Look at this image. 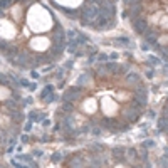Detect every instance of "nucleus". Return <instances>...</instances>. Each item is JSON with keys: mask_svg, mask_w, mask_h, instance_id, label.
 <instances>
[{"mask_svg": "<svg viewBox=\"0 0 168 168\" xmlns=\"http://www.w3.org/2000/svg\"><path fill=\"white\" fill-rule=\"evenodd\" d=\"M99 14V7H96L94 4H86L82 7V10L79 14V19H81V24L82 25H93V22L96 20V17Z\"/></svg>", "mask_w": 168, "mask_h": 168, "instance_id": "f257e3e1", "label": "nucleus"}, {"mask_svg": "<svg viewBox=\"0 0 168 168\" xmlns=\"http://www.w3.org/2000/svg\"><path fill=\"white\" fill-rule=\"evenodd\" d=\"M123 114H124V119H126L128 123H129V121H131V123H134V121L140 118L141 111H140V109H136V108H129V109H126Z\"/></svg>", "mask_w": 168, "mask_h": 168, "instance_id": "f03ea898", "label": "nucleus"}, {"mask_svg": "<svg viewBox=\"0 0 168 168\" xmlns=\"http://www.w3.org/2000/svg\"><path fill=\"white\" fill-rule=\"evenodd\" d=\"M133 27H134V30L136 32H140V34H143L146 30V27H148V24H146V20H145V17L143 19H133Z\"/></svg>", "mask_w": 168, "mask_h": 168, "instance_id": "7ed1b4c3", "label": "nucleus"}, {"mask_svg": "<svg viewBox=\"0 0 168 168\" xmlns=\"http://www.w3.org/2000/svg\"><path fill=\"white\" fill-rule=\"evenodd\" d=\"M79 94H81V88H71V89H67L66 93H64L62 99L64 101H72V99H76Z\"/></svg>", "mask_w": 168, "mask_h": 168, "instance_id": "20e7f679", "label": "nucleus"}, {"mask_svg": "<svg viewBox=\"0 0 168 168\" xmlns=\"http://www.w3.org/2000/svg\"><path fill=\"white\" fill-rule=\"evenodd\" d=\"M52 42H54V45H61V47H64V42H66L64 30L57 29V34H54V35H52Z\"/></svg>", "mask_w": 168, "mask_h": 168, "instance_id": "39448f33", "label": "nucleus"}, {"mask_svg": "<svg viewBox=\"0 0 168 168\" xmlns=\"http://www.w3.org/2000/svg\"><path fill=\"white\" fill-rule=\"evenodd\" d=\"M126 81L128 82H134V84H140V76L134 72H129L128 76H126Z\"/></svg>", "mask_w": 168, "mask_h": 168, "instance_id": "423d86ee", "label": "nucleus"}, {"mask_svg": "<svg viewBox=\"0 0 168 168\" xmlns=\"http://www.w3.org/2000/svg\"><path fill=\"white\" fill-rule=\"evenodd\" d=\"M45 118V114H37V113H30V119L32 121H42Z\"/></svg>", "mask_w": 168, "mask_h": 168, "instance_id": "0eeeda50", "label": "nucleus"}, {"mask_svg": "<svg viewBox=\"0 0 168 168\" xmlns=\"http://www.w3.org/2000/svg\"><path fill=\"white\" fill-rule=\"evenodd\" d=\"M14 4V0H0V9H7Z\"/></svg>", "mask_w": 168, "mask_h": 168, "instance_id": "6e6552de", "label": "nucleus"}, {"mask_svg": "<svg viewBox=\"0 0 168 168\" xmlns=\"http://www.w3.org/2000/svg\"><path fill=\"white\" fill-rule=\"evenodd\" d=\"M5 106L10 108V109H15L17 108V101L15 99H9V101H5Z\"/></svg>", "mask_w": 168, "mask_h": 168, "instance_id": "1a4fd4ad", "label": "nucleus"}, {"mask_svg": "<svg viewBox=\"0 0 168 168\" xmlns=\"http://www.w3.org/2000/svg\"><path fill=\"white\" fill-rule=\"evenodd\" d=\"M72 108H74V104L71 103V101H64V104H62V109H66V111L69 113L71 109H72Z\"/></svg>", "mask_w": 168, "mask_h": 168, "instance_id": "9d476101", "label": "nucleus"}, {"mask_svg": "<svg viewBox=\"0 0 168 168\" xmlns=\"http://www.w3.org/2000/svg\"><path fill=\"white\" fill-rule=\"evenodd\" d=\"M123 153H124V148H121V146H119V148H114V150H113V155H114V156H123Z\"/></svg>", "mask_w": 168, "mask_h": 168, "instance_id": "9b49d317", "label": "nucleus"}, {"mask_svg": "<svg viewBox=\"0 0 168 168\" xmlns=\"http://www.w3.org/2000/svg\"><path fill=\"white\" fill-rule=\"evenodd\" d=\"M49 93H52V86H47V88H45V89L40 93V98H45V96L49 94Z\"/></svg>", "mask_w": 168, "mask_h": 168, "instance_id": "f8f14e48", "label": "nucleus"}, {"mask_svg": "<svg viewBox=\"0 0 168 168\" xmlns=\"http://www.w3.org/2000/svg\"><path fill=\"white\" fill-rule=\"evenodd\" d=\"M56 98H57L56 94H52V93H50L49 96H45V103H54V101H56Z\"/></svg>", "mask_w": 168, "mask_h": 168, "instance_id": "ddd939ff", "label": "nucleus"}, {"mask_svg": "<svg viewBox=\"0 0 168 168\" xmlns=\"http://www.w3.org/2000/svg\"><path fill=\"white\" fill-rule=\"evenodd\" d=\"M0 84H4V86H9V77H5V76H2V74H0Z\"/></svg>", "mask_w": 168, "mask_h": 168, "instance_id": "4468645a", "label": "nucleus"}, {"mask_svg": "<svg viewBox=\"0 0 168 168\" xmlns=\"http://www.w3.org/2000/svg\"><path fill=\"white\" fill-rule=\"evenodd\" d=\"M108 59H109V57H108L106 54H103V52H101L99 56H98V61H108Z\"/></svg>", "mask_w": 168, "mask_h": 168, "instance_id": "2eb2a0df", "label": "nucleus"}, {"mask_svg": "<svg viewBox=\"0 0 168 168\" xmlns=\"http://www.w3.org/2000/svg\"><path fill=\"white\" fill-rule=\"evenodd\" d=\"M19 84L24 88H29V81H25V79H19Z\"/></svg>", "mask_w": 168, "mask_h": 168, "instance_id": "dca6fc26", "label": "nucleus"}, {"mask_svg": "<svg viewBox=\"0 0 168 168\" xmlns=\"http://www.w3.org/2000/svg\"><path fill=\"white\" fill-rule=\"evenodd\" d=\"M128 5H134V4H141V0H124Z\"/></svg>", "mask_w": 168, "mask_h": 168, "instance_id": "f3484780", "label": "nucleus"}, {"mask_svg": "<svg viewBox=\"0 0 168 168\" xmlns=\"http://www.w3.org/2000/svg\"><path fill=\"white\" fill-rule=\"evenodd\" d=\"M7 45H9L7 42H4V40H0V50H5V49H7Z\"/></svg>", "mask_w": 168, "mask_h": 168, "instance_id": "a211bd4d", "label": "nucleus"}, {"mask_svg": "<svg viewBox=\"0 0 168 168\" xmlns=\"http://www.w3.org/2000/svg\"><path fill=\"white\" fill-rule=\"evenodd\" d=\"M67 37H69V39H74V37H76V32H74V30H69V32H67Z\"/></svg>", "mask_w": 168, "mask_h": 168, "instance_id": "6ab92c4d", "label": "nucleus"}, {"mask_svg": "<svg viewBox=\"0 0 168 168\" xmlns=\"http://www.w3.org/2000/svg\"><path fill=\"white\" fill-rule=\"evenodd\" d=\"M61 160V153H56L54 156H52V161H59Z\"/></svg>", "mask_w": 168, "mask_h": 168, "instance_id": "aec40b11", "label": "nucleus"}, {"mask_svg": "<svg viewBox=\"0 0 168 168\" xmlns=\"http://www.w3.org/2000/svg\"><path fill=\"white\" fill-rule=\"evenodd\" d=\"M118 64H113V62H109V64H106V69H116Z\"/></svg>", "mask_w": 168, "mask_h": 168, "instance_id": "412c9836", "label": "nucleus"}, {"mask_svg": "<svg viewBox=\"0 0 168 168\" xmlns=\"http://www.w3.org/2000/svg\"><path fill=\"white\" fill-rule=\"evenodd\" d=\"M20 140H22V143H27V141H29V136H27V134H22V138H20Z\"/></svg>", "mask_w": 168, "mask_h": 168, "instance_id": "4be33fe9", "label": "nucleus"}, {"mask_svg": "<svg viewBox=\"0 0 168 168\" xmlns=\"http://www.w3.org/2000/svg\"><path fill=\"white\" fill-rule=\"evenodd\" d=\"M118 42H123V44H128L129 40H128V39H124V37H121V39H118Z\"/></svg>", "mask_w": 168, "mask_h": 168, "instance_id": "5701e85b", "label": "nucleus"}, {"mask_svg": "<svg viewBox=\"0 0 168 168\" xmlns=\"http://www.w3.org/2000/svg\"><path fill=\"white\" fill-rule=\"evenodd\" d=\"M34 155H35V156H42V151L37 150V151H34Z\"/></svg>", "mask_w": 168, "mask_h": 168, "instance_id": "b1692460", "label": "nucleus"}, {"mask_svg": "<svg viewBox=\"0 0 168 168\" xmlns=\"http://www.w3.org/2000/svg\"><path fill=\"white\" fill-rule=\"evenodd\" d=\"M32 77H34V79H37V77H39V74L35 72V71H32Z\"/></svg>", "mask_w": 168, "mask_h": 168, "instance_id": "393cba45", "label": "nucleus"}, {"mask_svg": "<svg viewBox=\"0 0 168 168\" xmlns=\"http://www.w3.org/2000/svg\"><path fill=\"white\" fill-rule=\"evenodd\" d=\"M109 59H118V54H116V52H113V54H111V57H109Z\"/></svg>", "mask_w": 168, "mask_h": 168, "instance_id": "a878e982", "label": "nucleus"}, {"mask_svg": "<svg viewBox=\"0 0 168 168\" xmlns=\"http://www.w3.org/2000/svg\"><path fill=\"white\" fill-rule=\"evenodd\" d=\"M30 128H32V123H27V124H25V129H27V131H29Z\"/></svg>", "mask_w": 168, "mask_h": 168, "instance_id": "bb28decb", "label": "nucleus"}, {"mask_svg": "<svg viewBox=\"0 0 168 168\" xmlns=\"http://www.w3.org/2000/svg\"><path fill=\"white\" fill-rule=\"evenodd\" d=\"M4 15V9H0V17Z\"/></svg>", "mask_w": 168, "mask_h": 168, "instance_id": "cd10ccee", "label": "nucleus"}, {"mask_svg": "<svg viewBox=\"0 0 168 168\" xmlns=\"http://www.w3.org/2000/svg\"><path fill=\"white\" fill-rule=\"evenodd\" d=\"M166 50H168V49H166Z\"/></svg>", "mask_w": 168, "mask_h": 168, "instance_id": "c85d7f7f", "label": "nucleus"}]
</instances>
